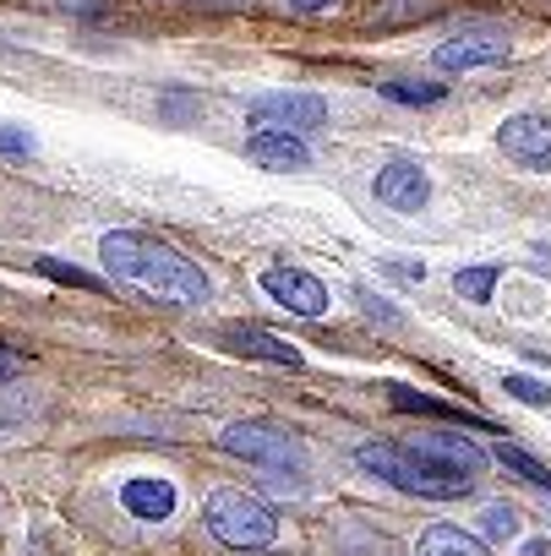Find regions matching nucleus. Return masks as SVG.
Wrapping results in <instances>:
<instances>
[{
  "instance_id": "obj_1",
  "label": "nucleus",
  "mask_w": 551,
  "mask_h": 556,
  "mask_svg": "<svg viewBox=\"0 0 551 556\" xmlns=\"http://www.w3.org/2000/svg\"><path fill=\"white\" fill-rule=\"evenodd\" d=\"M99 256H104V267L115 278H132V285H142V290H153L164 301L202 306L213 295L208 273L191 256H180L175 245H164V240H148V235H132V229H110L99 240Z\"/></svg>"
},
{
  "instance_id": "obj_2",
  "label": "nucleus",
  "mask_w": 551,
  "mask_h": 556,
  "mask_svg": "<svg viewBox=\"0 0 551 556\" xmlns=\"http://www.w3.org/2000/svg\"><path fill=\"white\" fill-rule=\"evenodd\" d=\"M361 469H372L377 480L410 491V496H464L475 480L442 469L426 447H399V442H366L361 447Z\"/></svg>"
},
{
  "instance_id": "obj_3",
  "label": "nucleus",
  "mask_w": 551,
  "mask_h": 556,
  "mask_svg": "<svg viewBox=\"0 0 551 556\" xmlns=\"http://www.w3.org/2000/svg\"><path fill=\"white\" fill-rule=\"evenodd\" d=\"M202 518H208L213 540H224V545H235V551H267L273 540H279V513H273L262 496H251V491L218 485V491L208 496Z\"/></svg>"
},
{
  "instance_id": "obj_4",
  "label": "nucleus",
  "mask_w": 551,
  "mask_h": 556,
  "mask_svg": "<svg viewBox=\"0 0 551 556\" xmlns=\"http://www.w3.org/2000/svg\"><path fill=\"white\" fill-rule=\"evenodd\" d=\"M224 453H235V458H246V464H262V469H273V475H296L301 469V437L296 431H285V426H273V420H235V426H224Z\"/></svg>"
},
{
  "instance_id": "obj_5",
  "label": "nucleus",
  "mask_w": 551,
  "mask_h": 556,
  "mask_svg": "<svg viewBox=\"0 0 551 556\" xmlns=\"http://www.w3.org/2000/svg\"><path fill=\"white\" fill-rule=\"evenodd\" d=\"M251 121L256 126H273V131H312V126H323L328 121V104L317 99V93H256L251 104Z\"/></svg>"
},
{
  "instance_id": "obj_6",
  "label": "nucleus",
  "mask_w": 551,
  "mask_h": 556,
  "mask_svg": "<svg viewBox=\"0 0 551 556\" xmlns=\"http://www.w3.org/2000/svg\"><path fill=\"white\" fill-rule=\"evenodd\" d=\"M497 148L508 159H518L524 169H551V121L546 115H508L497 126Z\"/></svg>"
},
{
  "instance_id": "obj_7",
  "label": "nucleus",
  "mask_w": 551,
  "mask_h": 556,
  "mask_svg": "<svg viewBox=\"0 0 551 556\" xmlns=\"http://www.w3.org/2000/svg\"><path fill=\"white\" fill-rule=\"evenodd\" d=\"M262 290L279 301L285 312H296V317H323V312H328L323 278H312V273H301V267H267V273H262Z\"/></svg>"
},
{
  "instance_id": "obj_8",
  "label": "nucleus",
  "mask_w": 551,
  "mask_h": 556,
  "mask_svg": "<svg viewBox=\"0 0 551 556\" xmlns=\"http://www.w3.org/2000/svg\"><path fill=\"white\" fill-rule=\"evenodd\" d=\"M372 191H377V202L393 207V213H421V207L431 202V180H426V169H421L415 159H393V164H383Z\"/></svg>"
},
{
  "instance_id": "obj_9",
  "label": "nucleus",
  "mask_w": 551,
  "mask_h": 556,
  "mask_svg": "<svg viewBox=\"0 0 551 556\" xmlns=\"http://www.w3.org/2000/svg\"><path fill=\"white\" fill-rule=\"evenodd\" d=\"M246 159L262 164V169H279V175H301V169L312 164V153L301 148L296 131H273V126H256V131L246 137Z\"/></svg>"
},
{
  "instance_id": "obj_10",
  "label": "nucleus",
  "mask_w": 551,
  "mask_h": 556,
  "mask_svg": "<svg viewBox=\"0 0 551 556\" xmlns=\"http://www.w3.org/2000/svg\"><path fill=\"white\" fill-rule=\"evenodd\" d=\"M213 344H218V350H229V355H246V361H267V366H285V371H296V366H301V355H296V350H290L285 339H273V333H262V328H251V323L213 333Z\"/></svg>"
},
{
  "instance_id": "obj_11",
  "label": "nucleus",
  "mask_w": 551,
  "mask_h": 556,
  "mask_svg": "<svg viewBox=\"0 0 551 556\" xmlns=\"http://www.w3.org/2000/svg\"><path fill=\"white\" fill-rule=\"evenodd\" d=\"M431 61H437L442 72H475V66H502V61H508V39H497V34H459V39H442Z\"/></svg>"
},
{
  "instance_id": "obj_12",
  "label": "nucleus",
  "mask_w": 551,
  "mask_h": 556,
  "mask_svg": "<svg viewBox=\"0 0 551 556\" xmlns=\"http://www.w3.org/2000/svg\"><path fill=\"white\" fill-rule=\"evenodd\" d=\"M121 502H126V513L132 518H148V523H159V518H170L175 513V485L170 480H148V475H137V480H126L121 485Z\"/></svg>"
},
{
  "instance_id": "obj_13",
  "label": "nucleus",
  "mask_w": 551,
  "mask_h": 556,
  "mask_svg": "<svg viewBox=\"0 0 551 556\" xmlns=\"http://www.w3.org/2000/svg\"><path fill=\"white\" fill-rule=\"evenodd\" d=\"M415 447H426L442 469H453V475H480V464H486V453L475 447V442H464V437H453V431H431V437H421Z\"/></svg>"
},
{
  "instance_id": "obj_14",
  "label": "nucleus",
  "mask_w": 551,
  "mask_h": 556,
  "mask_svg": "<svg viewBox=\"0 0 551 556\" xmlns=\"http://www.w3.org/2000/svg\"><path fill=\"white\" fill-rule=\"evenodd\" d=\"M415 556H491V551H486V540H475V534H464V529H453V523H431V529L421 534Z\"/></svg>"
},
{
  "instance_id": "obj_15",
  "label": "nucleus",
  "mask_w": 551,
  "mask_h": 556,
  "mask_svg": "<svg viewBox=\"0 0 551 556\" xmlns=\"http://www.w3.org/2000/svg\"><path fill=\"white\" fill-rule=\"evenodd\" d=\"M383 99H388V104H410V110H431V104H442V83L393 77V83H383Z\"/></svg>"
},
{
  "instance_id": "obj_16",
  "label": "nucleus",
  "mask_w": 551,
  "mask_h": 556,
  "mask_svg": "<svg viewBox=\"0 0 551 556\" xmlns=\"http://www.w3.org/2000/svg\"><path fill=\"white\" fill-rule=\"evenodd\" d=\"M491 290H497V267H491V262H480V267H459V273H453V295L469 301V306H486Z\"/></svg>"
},
{
  "instance_id": "obj_17",
  "label": "nucleus",
  "mask_w": 551,
  "mask_h": 556,
  "mask_svg": "<svg viewBox=\"0 0 551 556\" xmlns=\"http://www.w3.org/2000/svg\"><path fill=\"white\" fill-rule=\"evenodd\" d=\"M497 464H502V469H513V475H524L529 485L551 491V469H546V464H535V458H529L518 442H502V447H497Z\"/></svg>"
},
{
  "instance_id": "obj_18",
  "label": "nucleus",
  "mask_w": 551,
  "mask_h": 556,
  "mask_svg": "<svg viewBox=\"0 0 551 556\" xmlns=\"http://www.w3.org/2000/svg\"><path fill=\"white\" fill-rule=\"evenodd\" d=\"M388 399H393L404 415H437V420H453V415H459L448 399H426V393H415V388H404V382H399V388H388Z\"/></svg>"
},
{
  "instance_id": "obj_19",
  "label": "nucleus",
  "mask_w": 551,
  "mask_h": 556,
  "mask_svg": "<svg viewBox=\"0 0 551 556\" xmlns=\"http://www.w3.org/2000/svg\"><path fill=\"white\" fill-rule=\"evenodd\" d=\"M513 399H524V404H535V409H551V382H540V377H524V371H513L508 382H502Z\"/></svg>"
},
{
  "instance_id": "obj_20",
  "label": "nucleus",
  "mask_w": 551,
  "mask_h": 556,
  "mask_svg": "<svg viewBox=\"0 0 551 556\" xmlns=\"http://www.w3.org/2000/svg\"><path fill=\"white\" fill-rule=\"evenodd\" d=\"M39 273H45V278H55V285H72V290H99V278H88L83 267L55 262V256H39Z\"/></svg>"
},
{
  "instance_id": "obj_21",
  "label": "nucleus",
  "mask_w": 551,
  "mask_h": 556,
  "mask_svg": "<svg viewBox=\"0 0 551 556\" xmlns=\"http://www.w3.org/2000/svg\"><path fill=\"white\" fill-rule=\"evenodd\" d=\"M480 534H486V540H513V534H518V518H513L508 507H486V513H480Z\"/></svg>"
},
{
  "instance_id": "obj_22",
  "label": "nucleus",
  "mask_w": 551,
  "mask_h": 556,
  "mask_svg": "<svg viewBox=\"0 0 551 556\" xmlns=\"http://www.w3.org/2000/svg\"><path fill=\"white\" fill-rule=\"evenodd\" d=\"M39 142H34V131L28 126H0V153L7 159H28Z\"/></svg>"
},
{
  "instance_id": "obj_23",
  "label": "nucleus",
  "mask_w": 551,
  "mask_h": 556,
  "mask_svg": "<svg viewBox=\"0 0 551 556\" xmlns=\"http://www.w3.org/2000/svg\"><path fill=\"white\" fill-rule=\"evenodd\" d=\"M361 306H366L377 323H388V328H404V312H399V306H388V301H377L372 290H361Z\"/></svg>"
},
{
  "instance_id": "obj_24",
  "label": "nucleus",
  "mask_w": 551,
  "mask_h": 556,
  "mask_svg": "<svg viewBox=\"0 0 551 556\" xmlns=\"http://www.w3.org/2000/svg\"><path fill=\"white\" fill-rule=\"evenodd\" d=\"M383 273H399L404 285H421V262H383Z\"/></svg>"
},
{
  "instance_id": "obj_25",
  "label": "nucleus",
  "mask_w": 551,
  "mask_h": 556,
  "mask_svg": "<svg viewBox=\"0 0 551 556\" xmlns=\"http://www.w3.org/2000/svg\"><path fill=\"white\" fill-rule=\"evenodd\" d=\"M290 7H296L301 17H317V12H328V7H334V0H290Z\"/></svg>"
},
{
  "instance_id": "obj_26",
  "label": "nucleus",
  "mask_w": 551,
  "mask_h": 556,
  "mask_svg": "<svg viewBox=\"0 0 551 556\" xmlns=\"http://www.w3.org/2000/svg\"><path fill=\"white\" fill-rule=\"evenodd\" d=\"M12 371H17V355H12V350H0V382H7Z\"/></svg>"
},
{
  "instance_id": "obj_27",
  "label": "nucleus",
  "mask_w": 551,
  "mask_h": 556,
  "mask_svg": "<svg viewBox=\"0 0 551 556\" xmlns=\"http://www.w3.org/2000/svg\"><path fill=\"white\" fill-rule=\"evenodd\" d=\"M518 556H551V545H546V540H524V551H518Z\"/></svg>"
},
{
  "instance_id": "obj_28",
  "label": "nucleus",
  "mask_w": 551,
  "mask_h": 556,
  "mask_svg": "<svg viewBox=\"0 0 551 556\" xmlns=\"http://www.w3.org/2000/svg\"><path fill=\"white\" fill-rule=\"evenodd\" d=\"M61 7H77V12H104V0H61Z\"/></svg>"
}]
</instances>
